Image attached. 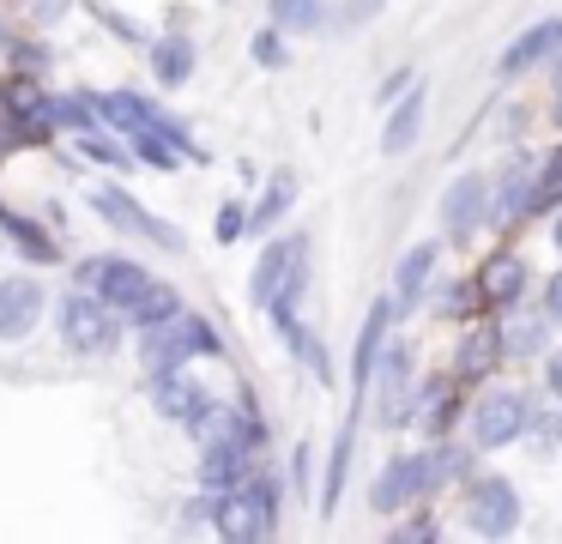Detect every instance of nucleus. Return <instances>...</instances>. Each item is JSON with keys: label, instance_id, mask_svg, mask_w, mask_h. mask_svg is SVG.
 I'll return each instance as SVG.
<instances>
[{"label": "nucleus", "instance_id": "7", "mask_svg": "<svg viewBox=\"0 0 562 544\" xmlns=\"http://www.w3.org/2000/svg\"><path fill=\"white\" fill-rule=\"evenodd\" d=\"M91 206H98V212L110 218L115 230H127V236H146V242H158V248H182V236H176L164 218H151L146 206L134 200V193L110 188V181H98V188H91Z\"/></svg>", "mask_w": 562, "mask_h": 544}, {"label": "nucleus", "instance_id": "25", "mask_svg": "<svg viewBox=\"0 0 562 544\" xmlns=\"http://www.w3.org/2000/svg\"><path fill=\"white\" fill-rule=\"evenodd\" d=\"M267 19L279 24V31H315V24L327 19V0H272Z\"/></svg>", "mask_w": 562, "mask_h": 544}, {"label": "nucleus", "instance_id": "2", "mask_svg": "<svg viewBox=\"0 0 562 544\" xmlns=\"http://www.w3.org/2000/svg\"><path fill=\"white\" fill-rule=\"evenodd\" d=\"M272 520H279V490H272L267 478L260 484H231V490H218V508H212V526H218V539L231 544H255L272 532Z\"/></svg>", "mask_w": 562, "mask_h": 544}, {"label": "nucleus", "instance_id": "21", "mask_svg": "<svg viewBox=\"0 0 562 544\" xmlns=\"http://www.w3.org/2000/svg\"><path fill=\"white\" fill-rule=\"evenodd\" d=\"M291 200H296V176H291V169H279V176L267 181V193H260V206H248V230L279 224V218L291 212Z\"/></svg>", "mask_w": 562, "mask_h": 544}, {"label": "nucleus", "instance_id": "16", "mask_svg": "<svg viewBox=\"0 0 562 544\" xmlns=\"http://www.w3.org/2000/svg\"><path fill=\"white\" fill-rule=\"evenodd\" d=\"M188 430H194L200 442H248V447L260 442L255 418H248L243 406H212V399H206V411H200V418L188 423Z\"/></svg>", "mask_w": 562, "mask_h": 544}, {"label": "nucleus", "instance_id": "18", "mask_svg": "<svg viewBox=\"0 0 562 544\" xmlns=\"http://www.w3.org/2000/svg\"><path fill=\"white\" fill-rule=\"evenodd\" d=\"M477 290H484L490 309H508V302L526 290V260H520V254H496V260H484V273H477Z\"/></svg>", "mask_w": 562, "mask_h": 544}, {"label": "nucleus", "instance_id": "3", "mask_svg": "<svg viewBox=\"0 0 562 544\" xmlns=\"http://www.w3.org/2000/svg\"><path fill=\"white\" fill-rule=\"evenodd\" d=\"M303 254H308V242H303V236L272 242V248L260 254L255 285H248L255 309H296V297H303Z\"/></svg>", "mask_w": 562, "mask_h": 544}, {"label": "nucleus", "instance_id": "30", "mask_svg": "<svg viewBox=\"0 0 562 544\" xmlns=\"http://www.w3.org/2000/svg\"><path fill=\"white\" fill-rule=\"evenodd\" d=\"M550 200H562V152L550 157V164H538V193H532V206H550Z\"/></svg>", "mask_w": 562, "mask_h": 544}, {"label": "nucleus", "instance_id": "24", "mask_svg": "<svg viewBox=\"0 0 562 544\" xmlns=\"http://www.w3.org/2000/svg\"><path fill=\"white\" fill-rule=\"evenodd\" d=\"M0 230H7V236H13V242H19V248H25V254H31V260H49V266H55V242H49V236H43V230H37V224H31V218H19V212H13V206H0Z\"/></svg>", "mask_w": 562, "mask_h": 544}, {"label": "nucleus", "instance_id": "39", "mask_svg": "<svg viewBox=\"0 0 562 544\" xmlns=\"http://www.w3.org/2000/svg\"><path fill=\"white\" fill-rule=\"evenodd\" d=\"M557 121H562V103H557Z\"/></svg>", "mask_w": 562, "mask_h": 544}, {"label": "nucleus", "instance_id": "26", "mask_svg": "<svg viewBox=\"0 0 562 544\" xmlns=\"http://www.w3.org/2000/svg\"><path fill=\"white\" fill-rule=\"evenodd\" d=\"M43 103H49V97L37 91V79H13L7 91H0V109H7V121H19V115H43Z\"/></svg>", "mask_w": 562, "mask_h": 544}, {"label": "nucleus", "instance_id": "31", "mask_svg": "<svg viewBox=\"0 0 562 544\" xmlns=\"http://www.w3.org/2000/svg\"><path fill=\"white\" fill-rule=\"evenodd\" d=\"M212 230H218V242H236V236L248 230V206H243V200L218 206V224H212Z\"/></svg>", "mask_w": 562, "mask_h": 544}, {"label": "nucleus", "instance_id": "22", "mask_svg": "<svg viewBox=\"0 0 562 544\" xmlns=\"http://www.w3.org/2000/svg\"><path fill=\"white\" fill-rule=\"evenodd\" d=\"M176 309H182V297H176L170 285H158V278H151V285L127 302V321H134V326H158V321H170Z\"/></svg>", "mask_w": 562, "mask_h": 544}, {"label": "nucleus", "instance_id": "4", "mask_svg": "<svg viewBox=\"0 0 562 544\" xmlns=\"http://www.w3.org/2000/svg\"><path fill=\"white\" fill-rule=\"evenodd\" d=\"M61 338L79 357H110L115 351V309L98 297V290H74L61 297Z\"/></svg>", "mask_w": 562, "mask_h": 544}, {"label": "nucleus", "instance_id": "38", "mask_svg": "<svg viewBox=\"0 0 562 544\" xmlns=\"http://www.w3.org/2000/svg\"><path fill=\"white\" fill-rule=\"evenodd\" d=\"M557 248H562V224H557Z\"/></svg>", "mask_w": 562, "mask_h": 544}, {"label": "nucleus", "instance_id": "33", "mask_svg": "<svg viewBox=\"0 0 562 544\" xmlns=\"http://www.w3.org/2000/svg\"><path fill=\"white\" fill-rule=\"evenodd\" d=\"M526 430H538L544 442H562V411H526Z\"/></svg>", "mask_w": 562, "mask_h": 544}, {"label": "nucleus", "instance_id": "40", "mask_svg": "<svg viewBox=\"0 0 562 544\" xmlns=\"http://www.w3.org/2000/svg\"><path fill=\"white\" fill-rule=\"evenodd\" d=\"M363 7H369V0H363Z\"/></svg>", "mask_w": 562, "mask_h": 544}, {"label": "nucleus", "instance_id": "1", "mask_svg": "<svg viewBox=\"0 0 562 544\" xmlns=\"http://www.w3.org/2000/svg\"><path fill=\"white\" fill-rule=\"evenodd\" d=\"M139 363H146V375H170V369H182L188 357H224V338L212 333V321L206 314H188V309H176L170 321H158V326H139Z\"/></svg>", "mask_w": 562, "mask_h": 544}, {"label": "nucleus", "instance_id": "14", "mask_svg": "<svg viewBox=\"0 0 562 544\" xmlns=\"http://www.w3.org/2000/svg\"><path fill=\"white\" fill-rule=\"evenodd\" d=\"M532 193H538V157H514V169L502 176V188L490 193V212H496L502 224H514V218L532 212Z\"/></svg>", "mask_w": 562, "mask_h": 544}, {"label": "nucleus", "instance_id": "17", "mask_svg": "<svg viewBox=\"0 0 562 544\" xmlns=\"http://www.w3.org/2000/svg\"><path fill=\"white\" fill-rule=\"evenodd\" d=\"M151 399H158V411H164V418H176V423H194L200 411H206V393H200L182 369L151 375Z\"/></svg>", "mask_w": 562, "mask_h": 544}, {"label": "nucleus", "instance_id": "11", "mask_svg": "<svg viewBox=\"0 0 562 544\" xmlns=\"http://www.w3.org/2000/svg\"><path fill=\"white\" fill-rule=\"evenodd\" d=\"M562 48V12L557 19H538L532 31H520L508 48H502V60H496V73L502 79H514V73H526V67H538V60H550Z\"/></svg>", "mask_w": 562, "mask_h": 544}, {"label": "nucleus", "instance_id": "23", "mask_svg": "<svg viewBox=\"0 0 562 544\" xmlns=\"http://www.w3.org/2000/svg\"><path fill=\"white\" fill-rule=\"evenodd\" d=\"M134 157L139 164H151V169H182V145L170 140V133H158V127H134Z\"/></svg>", "mask_w": 562, "mask_h": 544}, {"label": "nucleus", "instance_id": "36", "mask_svg": "<svg viewBox=\"0 0 562 544\" xmlns=\"http://www.w3.org/2000/svg\"><path fill=\"white\" fill-rule=\"evenodd\" d=\"M550 393L562 399V351H557V357H550Z\"/></svg>", "mask_w": 562, "mask_h": 544}, {"label": "nucleus", "instance_id": "10", "mask_svg": "<svg viewBox=\"0 0 562 544\" xmlns=\"http://www.w3.org/2000/svg\"><path fill=\"white\" fill-rule=\"evenodd\" d=\"M49 297H43L37 278H0V338H25L43 321Z\"/></svg>", "mask_w": 562, "mask_h": 544}, {"label": "nucleus", "instance_id": "19", "mask_svg": "<svg viewBox=\"0 0 562 544\" xmlns=\"http://www.w3.org/2000/svg\"><path fill=\"white\" fill-rule=\"evenodd\" d=\"M194 67H200L194 36H158V43H151V73H158L164 85H188Z\"/></svg>", "mask_w": 562, "mask_h": 544}, {"label": "nucleus", "instance_id": "37", "mask_svg": "<svg viewBox=\"0 0 562 544\" xmlns=\"http://www.w3.org/2000/svg\"><path fill=\"white\" fill-rule=\"evenodd\" d=\"M61 7H67V0H37V19H55Z\"/></svg>", "mask_w": 562, "mask_h": 544}, {"label": "nucleus", "instance_id": "27", "mask_svg": "<svg viewBox=\"0 0 562 544\" xmlns=\"http://www.w3.org/2000/svg\"><path fill=\"white\" fill-rule=\"evenodd\" d=\"M538 345H544V321H508V333L496 338L502 357H532Z\"/></svg>", "mask_w": 562, "mask_h": 544}, {"label": "nucleus", "instance_id": "5", "mask_svg": "<svg viewBox=\"0 0 562 544\" xmlns=\"http://www.w3.org/2000/svg\"><path fill=\"white\" fill-rule=\"evenodd\" d=\"M151 285V273L139 260H122V254H98V260L79 266V290H98L115 314H127V302Z\"/></svg>", "mask_w": 562, "mask_h": 544}, {"label": "nucleus", "instance_id": "29", "mask_svg": "<svg viewBox=\"0 0 562 544\" xmlns=\"http://www.w3.org/2000/svg\"><path fill=\"white\" fill-rule=\"evenodd\" d=\"M248 55L260 60V67H291V48H284V36H279V24H267V31L248 43Z\"/></svg>", "mask_w": 562, "mask_h": 544}, {"label": "nucleus", "instance_id": "35", "mask_svg": "<svg viewBox=\"0 0 562 544\" xmlns=\"http://www.w3.org/2000/svg\"><path fill=\"white\" fill-rule=\"evenodd\" d=\"M405 85H412V73H405V67H400V73H393V79H387V85H381V103H393V97H400V91H405Z\"/></svg>", "mask_w": 562, "mask_h": 544}, {"label": "nucleus", "instance_id": "34", "mask_svg": "<svg viewBox=\"0 0 562 544\" xmlns=\"http://www.w3.org/2000/svg\"><path fill=\"white\" fill-rule=\"evenodd\" d=\"M544 314H550V321H562V273L544 285Z\"/></svg>", "mask_w": 562, "mask_h": 544}, {"label": "nucleus", "instance_id": "13", "mask_svg": "<svg viewBox=\"0 0 562 544\" xmlns=\"http://www.w3.org/2000/svg\"><path fill=\"white\" fill-rule=\"evenodd\" d=\"M424 85H405L400 97H393V109H387V127H381V152L387 157H400V152H412L417 145V133H424Z\"/></svg>", "mask_w": 562, "mask_h": 544}, {"label": "nucleus", "instance_id": "15", "mask_svg": "<svg viewBox=\"0 0 562 544\" xmlns=\"http://www.w3.org/2000/svg\"><path fill=\"white\" fill-rule=\"evenodd\" d=\"M255 447L248 442H206V454H200V484L206 490H231V484L248 478V466H255Z\"/></svg>", "mask_w": 562, "mask_h": 544}, {"label": "nucleus", "instance_id": "8", "mask_svg": "<svg viewBox=\"0 0 562 544\" xmlns=\"http://www.w3.org/2000/svg\"><path fill=\"white\" fill-rule=\"evenodd\" d=\"M417 496H424V459L400 454V459H387V466H381L375 490H369V508H375V514H400V508L417 502Z\"/></svg>", "mask_w": 562, "mask_h": 544}, {"label": "nucleus", "instance_id": "32", "mask_svg": "<svg viewBox=\"0 0 562 544\" xmlns=\"http://www.w3.org/2000/svg\"><path fill=\"white\" fill-rule=\"evenodd\" d=\"M490 351H496V338H465V351H460V369L465 375H477V369H484V363H490Z\"/></svg>", "mask_w": 562, "mask_h": 544}, {"label": "nucleus", "instance_id": "28", "mask_svg": "<svg viewBox=\"0 0 562 544\" xmlns=\"http://www.w3.org/2000/svg\"><path fill=\"white\" fill-rule=\"evenodd\" d=\"M79 152H86L91 164H110V169H134V164H127V152H122V145H115V140H103L98 127H86V133H79Z\"/></svg>", "mask_w": 562, "mask_h": 544}, {"label": "nucleus", "instance_id": "12", "mask_svg": "<svg viewBox=\"0 0 562 544\" xmlns=\"http://www.w3.org/2000/svg\"><path fill=\"white\" fill-rule=\"evenodd\" d=\"M490 212V181L484 176H460L441 193V218H448V236H472Z\"/></svg>", "mask_w": 562, "mask_h": 544}, {"label": "nucleus", "instance_id": "20", "mask_svg": "<svg viewBox=\"0 0 562 544\" xmlns=\"http://www.w3.org/2000/svg\"><path fill=\"white\" fill-rule=\"evenodd\" d=\"M429 273H436V242H417V248L400 260V273H393V297H400V309H412V302L424 297Z\"/></svg>", "mask_w": 562, "mask_h": 544}, {"label": "nucleus", "instance_id": "6", "mask_svg": "<svg viewBox=\"0 0 562 544\" xmlns=\"http://www.w3.org/2000/svg\"><path fill=\"white\" fill-rule=\"evenodd\" d=\"M465 526L477 532V539H508L514 526H520V496H514L508 478H484L472 484V502H465Z\"/></svg>", "mask_w": 562, "mask_h": 544}, {"label": "nucleus", "instance_id": "9", "mask_svg": "<svg viewBox=\"0 0 562 544\" xmlns=\"http://www.w3.org/2000/svg\"><path fill=\"white\" fill-rule=\"evenodd\" d=\"M477 447H508L514 435H526V399L520 393H484V406L472 411Z\"/></svg>", "mask_w": 562, "mask_h": 544}]
</instances>
